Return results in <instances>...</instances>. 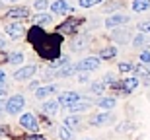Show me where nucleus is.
I'll return each mask as SVG.
<instances>
[{"label":"nucleus","mask_w":150,"mask_h":140,"mask_svg":"<svg viewBox=\"0 0 150 140\" xmlns=\"http://www.w3.org/2000/svg\"><path fill=\"white\" fill-rule=\"evenodd\" d=\"M29 41L33 43V47L37 49V53L43 58L55 61L59 53H61V35H49L45 33L39 25H33L29 29Z\"/></svg>","instance_id":"1"},{"label":"nucleus","mask_w":150,"mask_h":140,"mask_svg":"<svg viewBox=\"0 0 150 140\" xmlns=\"http://www.w3.org/2000/svg\"><path fill=\"white\" fill-rule=\"evenodd\" d=\"M23 105H25V99H23L22 95H12L10 99H8V103H6V111L10 113V115H16Z\"/></svg>","instance_id":"2"},{"label":"nucleus","mask_w":150,"mask_h":140,"mask_svg":"<svg viewBox=\"0 0 150 140\" xmlns=\"http://www.w3.org/2000/svg\"><path fill=\"white\" fill-rule=\"evenodd\" d=\"M98 66H100V58H98V56H88V58H84L82 62L76 64V70L88 72V70H96Z\"/></svg>","instance_id":"3"},{"label":"nucleus","mask_w":150,"mask_h":140,"mask_svg":"<svg viewBox=\"0 0 150 140\" xmlns=\"http://www.w3.org/2000/svg\"><path fill=\"white\" fill-rule=\"evenodd\" d=\"M20 125H22L23 129H28L31 130V132H35V130L39 129V125H37V119L31 115V113H25V115H22V119H20Z\"/></svg>","instance_id":"4"},{"label":"nucleus","mask_w":150,"mask_h":140,"mask_svg":"<svg viewBox=\"0 0 150 140\" xmlns=\"http://www.w3.org/2000/svg\"><path fill=\"white\" fill-rule=\"evenodd\" d=\"M78 101H80V95H78L76 91H67V94L61 95L59 103H61V105H67V107H72L74 103H78Z\"/></svg>","instance_id":"5"},{"label":"nucleus","mask_w":150,"mask_h":140,"mask_svg":"<svg viewBox=\"0 0 150 140\" xmlns=\"http://www.w3.org/2000/svg\"><path fill=\"white\" fill-rule=\"evenodd\" d=\"M33 74H35V66H23L22 70H18V72L14 74V78L22 82V80H28V78H31Z\"/></svg>","instance_id":"6"},{"label":"nucleus","mask_w":150,"mask_h":140,"mask_svg":"<svg viewBox=\"0 0 150 140\" xmlns=\"http://www.w3.org/2000/svg\"><path fill=\"white\" fill-rule=\"evenodd\" d=\"M129 22V16H123V14H115V16H109L105 20V25L107 27H115V25H119V23H125Z\"/></svg>","instance_id":"7"},{"label":"nucleus","mask_w":150,"mask_h":140,"mask_svg":"<svg viewBox=\"0 0 150 140\" xmlns=\"http://www.w3.org/2000/svg\"><path fill=\"white\" fill-rule=\"evenodd\" d=\"M137 86H139V78H125L121 84V90H123V94H131Z\"/></svg>","instance_id":"8"},{"label":"nucleus","mask_w":150,"mask_h":140,"mask_svg":"<svg viewBox=\"0 0 150 140\" xmlns=\"http://www.w3.org/2000/svg\"><path fill=\"white\" fill-rule=\"evenodd\" d=\"M51 10L55 12V14H64V12H70V6L64 0H57V2L51 4Z\"/></svg>","instance_id":"9"},{"label":"nucleus","mask_w":150,"mask_h":140,"mask_svg":"<svg viewBox=\"0 0 150 140\" xmlns=\"http://www.w3.org/2000/svg\"><path fill=\"white\" fill-rule=\"evenodd\" d=\"M76 25H78V20L64 22L61 27H59V33H74V31H76Z\"/></svg>","instance_id":"10"},{"label":"nucleus","mask_w":150,"mask_h":140,"mask_svg":"<svg viewBox=\"0 0 150 140\" xmlns=\"http://www.w3.org/2000/svg\"><path fill=\"white\" fill-rule=\"evenodd\" d=\"M55 91H57L55 86H45V88H37V90H35V97H37V99H43V97H47V95H51V94H55Z\"/></svg>","instance_id":"11"},{"label":"nucleus","mask_w":150,"mask_h":140,"mask_svg":"<svg viewBox=\"0 0 150 140\" xmlns=\"http://www.w3.org/2000/svg\"><path fill=\"white\" fill-rule=\"evenodd\" d=\"M22 25L20 23H10V25H6V33L10 35V37H14V39H18L20 35H22Z\"/></svg>","instance_id":"12"},{"label":"nucleus","mask_w":150,"mask_h":140,"mask_svg":"<svg viewBox=\"0 0 150 140\" xmlns=\"http://www.w3.org/2000/svg\"><path fill=\"white\" fill-rule=\"evenodd\" d=\"M111 115L109 113H101V115H96V117H92V121L90 123L92 125H103V123H107V121H111Z\"/></svg>","instance_id":"13"},{"label":"nucleus","mask_w":150,"mask_h":140,"mask_svg":"<svg viewBox=\"0 0 150 140\" xmlns=\"http://www.w3.org/2000/svg\"><path fill=\"white\" fill-rule=\"evenodd\" d=\"M150 8V0H134L133 2V10L134 12H144Z\"/></svg>","instance_id":"14"},{"label":"nucleus","mask_w":150,"mask_h":140,"mask_svg":"<svg viewBox=\"0 0 150 140\" xmlns=\"http://www.w3.org/2000/svg\"><path fill=\"white\" fill-rule=\"evenodd\" d=\"M28 16H29L28 8H14L8 12V18H28Z\"/></svg>","instance_id":"15"},{"label":"nucleus","mask_w":150,"mask_h":140,"mask_svg":"<svg viewBox=\"0 0 150 140\" xmlns=\"http://www.w3.org/2000/svg\"><path fill=\"white\" fill-rule=\"evenodd\" d=\"M43 111L47 113V115H55V113L59 111V101H47L43 105Z\"/></svg>","instance_id":"16"},{"label":"nucleus","mask_w":150,"mask_h":140,"mask_svg":"<svg viewBox=\"0 0 150 140\" xmlns=\"http://www.w3.org/2000/svg\"><path fill=\"white\" fill-rule=\"evenodd\" d=\"M72 113H80V111H86V109H90V101H78V103H74L72 107H68Z\"/></svg>","instance_id":"17"},{"label":"nucleus","mask_w":150,"mask_h":140,"mask_svg":"<svg viewBox=\"0 0 150 140\" xmlns=\"http://www.w3.org/2000/svg\"><path fill=\"white\" fill-rule=\"evenodd\" d=\"M98 105H100L101 109H113V107H115V99H113V97H101V99L98 101Z\"/></svg>","instance_id":"18"},{"label":"nucleus","mask_w":150,"mask_h":140,"mask_svg":"<svg viewBox=\"0 0 150 140\" xmlns=\"http://www.w3.org/2000/svg\"><path fill=\"white\" fill-rule=\"evenodd\" d=\"M67 62H68L67 56H59V58H55V61H51L49 64H51V68H59V66H67Z\"/></svg>","instance_id":"19"},{"label":"nucleus","mask_w":150,"mask_h":140,"mask_svg":"<svg viewBox=\"0 0 150 140\" xmlns=\"http://www.w3.org/2000/svg\"><path fill=\"white\" fill-rule=\"evenodd\" d=\"M74 72H76V66H62V70H59L57 76L64 78V76H70V74H74Z\"/></svg>","instance_id":"20"},{"label":"nucleus","mask_w":150,"mask_h":140,"mask_svg":"<svg viewBox=\"0 0 150 140\" xmlns=\"http://www.w3.org/2000/svg\"><path fill=\"white\" fill-rule=\"evenodd\" d=\"M115 55H117V49H115V47H107V49H103L100 53L101 58H111V56H115Z\"/></svg>","instance_id":"21"},{"label":"nucleus","mask_w":150,"mask_h":140,"mask_svg":"<svg viewBox=\"0 0 150 140\" xmlns=\"http://www.w3.org/2000/svg\"><path fill=\"white\" fill-rule=\"evenodd\" d=\"M64 125H67L68 129H76L78 125H80V121H78V117H67L64 119Z\"/></svg>","instance_id":"22"},{"label":"nucleus","mask_w":150,"mask_h":140,"mask_svg":"<svg viewBox=\"0 0 150 140\" xmlns=\"http://www.w3.org/2000/svg\"><path fill=\"white\" fill-rule=\"evenodd\" d=\"M59 136H61L62 140H70L72 132H70V129H68V127H61V129H59Z\"/></svg>","instance_id":"23"},{"label":"nucleus","mask_w":150,"mask_h":140,"mask_svg":"<svg viewBox=\"0 0 150 140\" xmlns=\"http://www.w3.org/2000/svg\"><path fill=\"white\" fill-rule=\"evenodd\" d=\"M8 61H10L12 64H20V62L23 61V55H22V53H14V55L8 56Z\"/></svg>","instance_id":"24"},{"label":"nucleus","mask_w":150,"mask_h":140,"mask_svg":"<svg viewBox=\"0 0 150 140\" xmlns=\"http://www.w3.org/2000/svg\"><path fill=\"white\" fill-rule=\"evenodd\" d=\"M134 72H137V76H148L150 70L144 66V64H139V66H134Z\"/></svg>","instance_id":"25"},{"label":"nucleus","mask_w":150,"mask_h":140,"mask_svg":"<svg viewBox=\"0 0 150 140\" xmlns=\"http://www.w3.org/2000/svg\"><path fill=\"white\" fill-rule=\"evenodd\" d=\"M35 22H37V25H43V23H49V22H51V16H47V14H39V16L35 18Z\"/></svg>","instance_id":"26"},{"label":"nucleus","mask_w":150,"mask_h":140,"mask_svg":"<svg viewBox=\"0 0 150 140\" xmlns=\"http://www.w3.org/2000/svg\"><path fill=\"white\" fill-rule=\"evenodd\" d=\"M101 0H80V6L82 8H92V6H96V4H100Z\"/></svg>","instance_id":"27"},{"label":"nucleus","mask_w":150,"mask_h":140,"mask_svg":"<svg viewBox=\"0 0 150 140\" xmlns=\"http://www.w3.org/2000/svg\"><path fill=\"white\" fill-rule=\"evenodd\" d=\"M103 88H105V84H103V82H96V84H92V91H94V94H101V91H103Z\"/></svg>","instance_id":"28"},{"label":"nucleus","mask_w":150,"mask_h":140,"mask_svg":"<svg viewBox=\"0 0 150 140\" xmlns=\"http://www.w3.org/2000/svg\"><path fill=\"white\" fill-rule=\"evenodd\" d=\"M133 64H129V62H121V64H119V70H121V72H131V70H133Z\"/></svg>","instance_id":"29"},{"label":"nucleus","mask_w":150,"mask_h":140,"mask_svg":"<svg viewBox=\"0 0 150 140\" xmlns=\"http://www.w3.org/2000/svg\"><path fill=\"white\" fill-rule=\"evenodd\" d=\"M139 31H142V33H148V31H150V22L139 23Z\"/></svg>","instance_id":"30"},{"label":"nucleus","mask_w":150,"mask_h":140,"mask_svg":"<svg viewBox=\"0 0 150 140\" xmlns=\"http://www.w3.org/2000/svg\"><path fill=\"white\" fill-rule=\"evenodd\" d=\"M47 6H49L47 0H37V2H35V8H37V10H45Z\"/></svg>","instance_id":"31"},{"label":"nucleus","mask_w":150,"mask_h":140,"mask_svg":"<svg viewBox=\"0 0 150 140\" xmlns=\"http://www.w3.org/2000/svg\"><path fill=\"white\" fill-rule=\"evenodd\" d=\"M140 62H142V64H148L150 62V53L148 51H144V53L140 55Z\"/></svg>","instance_id":"32"},{"label":"nucleus","mask_w":150,"mask_h":140,"mask_svg":"<svg viewBox=\"0 0 150 140\" xmlns=\"http://www.w3.org/2000/svg\"><path fill=\"white\" fill-rule=\"evenodd\" d=\"M4 86H6V74L2 72V70H0V90H2Z\"/></svg>","instance_id":"33"},{"label":"nucleus","mask_w":150,"mask_h":140,"mask_svg":"<svg viewBox=\"0 0 150 140\" xmlns=\"http://www.w3.org/2000/svg\"><path fill=\"white\" fill-rule=\"evenodd\" d=\"M23 140H47L45 136H39V134H31V136H28V138H23Z\"/></svg>","instance_id":"34"},{"label":"nucleus","mask_w":150,"mask_h":140,"mask_svg":"<svg viewBox=\"0 0 150 140\" xmlns=\"http://www.w3.org/2000/svg\"><path fill=\"white\" fill-rule=\"evenodd\" d=\"M134 45L139 47V45H142V43H144V37H142V35H139V37H134V41H133Z\"/></svg>","instance_id":"35"},{"label":"nucleus","mask_w":150,"mask_h":140,"mask_svg":"<svg viewBox=\"0 0 150 140\" xmlns=\"http://www.w3.org/2000/svg\"><path fill=\"white\" fill-rule=\"evenodd\" d=\"M78 82H88V76H86V74H80V76H78Z\"/></svg>","instance_id":"36"},{"label":"nucleus","mask_w":150,"mask_h":140,"mask_svg":"<svg viewBox=\"0 0 150 140\" xmlns=\"http://www.w3.org/2000/svg\"><path fill=\"white\" fill-rule=\"evenodd\" d=\"M6 103H8V101H4V99H0V111H2V109H6Z\"/></svg>","instance_id":"37"},{"label":"nucleus","mask_w":150,"mask_h":140,"mask_svg":"<svg viewBox=\"0 0 150 140\" xmlns=\"http://www.w3.org/2000/svg\"><path fill=\"white\" fill-rule=\"evenodd\" d=\"M2 94H4V90H0V97H2Z\"/></svg>","instance_id":"38"},{"label":"nucleus","mask_w":150,"mask_h":140,"mask_svg":"<svg viewBox=\"0 0 150 140\" xmlns=\"http://www.w3.org/2000/svg\"><path fill=\"white\" fill-rule=\"evenodd\" d=\"M6 2H16V0H6Z\"/></svg>","instance_id":"39"}]
</instances>
